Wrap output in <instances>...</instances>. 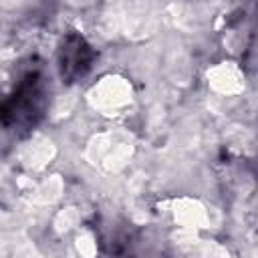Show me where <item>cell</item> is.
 I'll return each instance as SVG.
<instances>
[{
    "label": "cell",
    "instance_id": "6da1fadb",
    "mask_svg": "<svg viewBox=\"0 0 258 258\" xmlns=\"http://www.w3.org/2000/svg\"><path fill=\"white\" fill-rule=\"evenodd\" d=\"M50 85L44 62L30 56L16 64L10 89H0V159L12 145L30 135L46 117Z\"/></svg>",
    "mask_w": 258,
    "mask_h": 258
},
{
    "label": "cell",
    "instance_id": "7a4b0ae2",
    "mask_svg": "<svg viewBox=\"0 0 258 258\" xmlns=\"http://www.w3.org/2000/svg\"><path fill=\"white\" fill-rule=\"evenodd\" d=\"M97 50L89 44V40L77 32V30H69L56 48V62H58V75L62 79V83L73 85L77 81H81L83 77H87L93 69V64L97 62Z\"/></svg>",
    "mask_w": 258,
    "mask_h": 258
}]
</instances>
